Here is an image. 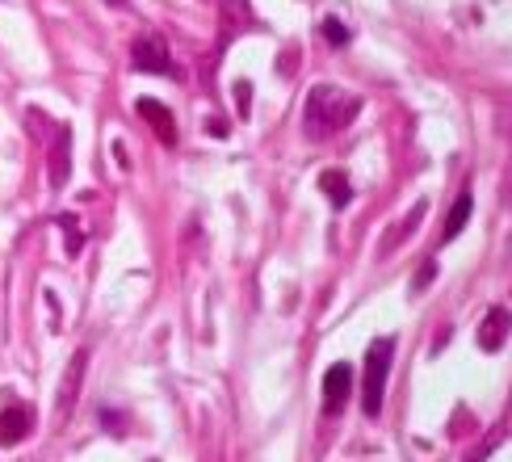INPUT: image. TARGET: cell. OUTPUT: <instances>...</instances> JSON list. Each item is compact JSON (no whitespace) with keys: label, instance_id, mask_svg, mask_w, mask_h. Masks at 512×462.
Segmentation results:
<instances>
[{"label":"cell","instance_id":"cell-6","mask_svg":"<svg viewBox=\"0 0 512 462\" xmlns=\"http://www.w3.org/2000/svg\"><path fill=\"white\" fill-rule=\"evenodd\" d=\"M508 332H512V311L508 307H492L483 315V324H479V349L483 353H500L504 341H508Z\"/></svg>","mask_w":512,"mask_h":462},{"label":"cell","instance_id":"cell-11","mask_svg":"<svg viewBox=\"0 0 512 462\" xmlns=\"http://www.w3.org/2000/svg\"><path fill=\"white\" fill-rule=\"evenodd\" d=\"M68 147H72V135H68V126H55V156H51V185L59 189L63 181H68Z\"/></svg>","mask_w":512,"mask_h":462},{"label":"cell","instance_id":"cell-14","mask_svg":"<svg viewBox=\"0 0 512 462\" xmlns=\"http://www.w3.org/2000/svg\"><path fill=\"white\" fill-rule=\"evenodd\" d=\"M496 450V437L492 441H487V446H479V450H471V454H466L462 462H487V454H492Z\"/></svg>","mask_w":512,"mask_h":462},{"label":"cell","instance_id":"cell-9","mask_svg":"<svg viewBox=\"0 0 512 462\" xmlns=\"http://www.w3.org/2000/svg\"><path fill=\"white\" fill-rule=\"evenodd\" d=\"M471 210H475V194H471V189H462V194L454 198V210L445 215L441 244H450V240H458V236H462V227H466V219H471Z\"/></svg>","mask_w":512,"mask_h":462},{"label":"cell","instance_id":"cell-15","mask_svg":"<svg viewBox=\"0 0 512 462\" xmlns=\"http://www.w3.org/2000/svg\"><path fill=\"white\" fill-rule=\"evenodd\" d=\"M236 93H240V114H248L252 110V89H248V84H240Z\"/></svg>","mask_w":512,"mask_h":462},{"label":"cell","instance_id":"cell-4","mask_svg":"<svg viewBox=\"0 0 512 462\" xmlns=\"http://www.w3.org/2000/svg\"><path fill=\"white\" fill-rule=\"evenodd\" d=\"M84 374H89V349H76L68 370H63V383H59V399H55V425H68V416L76 408V395L84 387Z\"/></svg>","mask_w":512,"mask_h":462},{"label":"cell","instance_id":"cell-16","mask_svg":"<svg viewBox=\"0 0 512 462\" xmlns=\"http://www.w3.org/2000/svg\"><path fill=\"white\" fill-rule=\"evenodd\" d=\"M105 5H114V9H126V0H105Z\"/></svg>","mask_w":512,"mask_h":462},{"label":"cell","instance_id":"cell-2","mask_svg":"<svg viewBox=\"0 0 512 462\" xmlns=\"http://www.w3.org/2000/svg\"><path fill=\"white\" fill-rule=\"evenodd\" d=\"M391 362H395V336H378L366 349V383H361V412L370 420L382 412V399H387V378H391Z\"/></svg>","mask_w":512,"mask_h":462},{"label":"cell","instance_id":"cell-13","mask_svg":"<svg viewBox=\"0 0 512 462\" xmlns=\"http://www.w3.org/2000/svg\"><path fill=\"white\" fill-rule=\"evenodd\" d=\"M324 38L332 42V47H340V42H349V30H345V26H340V21H336V17H328V21H324Z\"/></svg>","mask_w":512,"mask_h":462},{"label":"cell","instance_id":"cell-1","mask_svg":"<svg viewBox=\"0 0 512 462\" xmlns=\"http://www.w3.org/2000/svg\"><path fill=\"white\" fill-rule=\"evenodd\" d=\"M361 114V97L336 89V84H315L303 105V126L311 139H332Z\"/></svg>","mask_w":512,"mask_h":462},{"label":"cell","instance_id":"cell-3","mask_svg":"<svg viewBox=\"0 0 512 462\" xmlns=\"http://www.w3.org/2000/svg\"><path fill=\"white\" fill-rule=\"evenodd\" d=\"M131 63L139 72H152V76H181V68L173 63V55H168V47H164V38L160 34H143V38H135L131 42Z\"/></svg>","mask_w":512,"mask_h":462},{"label":"cell","instance_id":"cell-8","mask_svg":"<svg viewBox=\"0 0 512 462\" xmlns=\"http://www.w3.org/2000/svg\"><path fill=\"white\" fill-rule=\"evenodd\" d=\"M135 110H139V118H143V122H152V131H156V139H160L164 147H173V143H177V122H173V114H168L160 101L143 97V101L135 105Z\"/></svg>","mask_w":512,"mask_h":462},{"label":"cell","instance_id":"cell-5","mask_svg":"<svg viewBox=\"0 0 512 462\" xmlns=\"http://www.w3.org/2000/svg\"><path fill=\"white\" fill-rule=\"evenodd\" d=\"M349 391H353V370L345 362L328 366V374H324V412L336 416L340 408L349 404Z\"/></svg>","mask_w":512,"mask_h":462},{"label":"cell","instance_id":"cell-7","mask_svg":"<svg viewBox=\"0 0 512 462\" xmlns=\"http://www.w3.org/2000/svg\"><path fill=\"white\" fill-rule=\"evenodd\" d=\"M34 429V412L26 404H13L0 412V446H17V441H26Z\"/></svg>","mask_w":512,"mask_h":462},{"label":"cell","instance_id":"cell-10","mask_svg":"<svg viewBox=\"0 0 512 462\" xmlns=\"http://www.w3.org/2000/svg\"><path fill=\"white\" fill-rule=\"evenodd\" d=\"M319 189H324L328 202H332L336 210H345V206L353 202V185H349V177H345V173H336V168H328V173H319Z\"/></svg>","mask_w":512,"mask_h":462},{"label":"cell","instance_id":"cell-12","mask_svg":"<svg viewBox=\"0 0 512 462\" xmlns=\"http://www.w3.org/2000/svg\"><path fill=\"white\" fill-rule=\"evenodd\" d=\"M63 227H68V257H76V252L84 248V231L76 227V219H59Z\"/></svg>","mask_w":512,"mask_h":462}]
</instances>
